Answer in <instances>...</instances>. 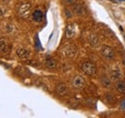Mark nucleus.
<instances>
[{"mask_svg": "<svg viewBox=\"0 0 125 118\" xmlns=\"http://www.w3.org/2000/svg\"><path fill=\"white\" fill-rule=\"evenodd\" d=\"M81 68H82V70H83L84 73L89 75V76H94V75L96 74V71H97L95 64L93 63V62H91V61H86V62H84V63L82 64Z\"/></svg>", "mask_w": 125, "mask_h": 118, "instance_id": "nucleus-1", "label": "nucleus"}, {"mask_svg": "<svg viewBox=\"0 0 125 118\" xmlns=\"http://www.w3.org/2000/svg\"><path fill=\"white\" fill-rule=\"evenodd\" d=\"M31 4L30 3H23L19 6L18 8V15L21 16L22 18H27L29 15H30V12H31Z\"/></svg>", "mask_w": 125, "mask_h": 118, "instance_id": "nucleus-2", "label": "nucleus"}, {"mask_svg": "<svg viewBox=\"0 0 125 118\" xmlns=\"http://www.w3.org/2000/svg\"><path fill=\"white\" fill-rule=\"evenodd\" d=\"M101 54L103 56V58H105L106 59H113L115 58V51L112 47H110L108 45H104L101 48Z\"/></svg>", "mask_w": 125, "mask_h": 118, "instance_id": "nucleus-3", "label": "nucleus"}, {"mask_svg": "<svg viewBox=\"0 0 125 118\" xmlns=\"http://www.w3.org/2000/svg\"><path fill=\"white\" fill-rule=\"evenodd\" d=\"M85 84H86L85 79H84L82 76H80V75L75 76L74 79H73V81H72V86H73L76 89L83 88L84 86H85Z\"/></svg>", "mask_w": 125, "mask_h": 118, "instance_id": "nucleus-4", "label": "nucleus"}, {"mask_svg": "<svg viewBox=\"0 0 125 118\" xmlns=\"http://www.w3.org/2000/svg\"><path fill=\"white\" fill-rule=\"evenodd\" d=\"M76 51H77L76 47L72 44H68L64 47V54H65L68 58L74 57L75 54H76Z\"/></svg>", "mask_w": 125, "mask_h": 118, "instance_id": "nucleus-5", "label": "nucleus"}, {"mask_svg": "<svg viewBox=\"0 0 125 118\" xmlns=\"http://www.w3.org/2000/svg\"><path fill=\"white\" fill-rule=\"evenodd\" d=\"M10 50H11V46L8 44V42L5 39H0V53L7 54L10 52Z\"/></svg>", "mask_w": 125, "mask_h": 118, "instance_id": "nucleus-6", "label": "nucleus"}, {"mask_svg": "<svg viewBox=\"0 0 125 118\" xmlns=\"http://www.w3.org/2000/svg\"><path fill=\"white\" fill-rule=\"evenodd\" d=\"M56 91L59 95L61 96H66L68 94V88L65 85L63 84H59L57 87H56Z\"/></svg>", "mask_w": 125, "mask_h": 118, "instance_id": "nucleus-7", "label": "nucleus"}, {"mask_svg": "<svg viewBox=\"0 0 125 118\" xmlns=\"http://www.w3.org/2000/svg\"><path fill=\"white\" fill-rule=\"evenodd\" d=\"M75 36V26L73 24H68L65 29V37L67 39H72Z\"/></svg>", "mask_w": 125, "mask_h": 118, "instance_id": "nucleus-8", "label": "nucleus"}, {"mask_svg": "<svg viewBox=\"0 0 125 118\" xmlns=\"http://www.w3.org/2000/svg\"><path fill=\"white\" fill-rule=\"evenodd\" d=\"M16 55H17L20 59H25V58H28V57H29L30 52H29L28 49L21 47V48H18V49L16 50Z\"/></svg>", "mask_w": 125, "mask_h": 118, "instance_id": "nucleus-9", "label": "nucleus"}, {"mask_svg": "<svg viewBox=\"0 0 125 118\" xmlns=\"http://www.w3.org/2000/svg\"><path fill=\"white\" fill-rule=\"evenodd\" d=\"M121 77V72L117 67H115L111 70V78L114 81H118Z\"/></svg>", "mask_w": 125, "mask_h": 118, "instance_id": "nucleus-10", "label": "nucleus"}, {"mask_svg": "<svg viewBox=\"0 0 125 118\" xmlns=\"http://www.w3.org/2000/svg\"><path fill=\"white\" fill-rule=\"evenodd\" d=\"M89 41H90L91 45L93 47H95V48L100 45V40H99V39H98V37L96 35H91L89 37Z\"/></svg>", "mask_w": 125, "mask_h": 118, "instance_id": "nucleus-11", "label": "nucleus"}, {"mask_svg": "<svg viewBox=\"0 0 125 118\" xmlns=\"http://www.w3.org/2000/svg\"><path fill=\"white\" fill-rule=\"evenodd\" d=\"M73 9H74V12L78 15H85L86 10H85V8H84V6L82 4H75L74 7H73Z\"/></svg>", "mask_w": 125, "mask_h": 118, "instance_id": "nucleus-12", "label": "nucleus"}, {"mask_svg": "<svg viewBox=\"0 0 125 118\" xmlns=\"http://www.w3.org/2000/svg\"><path fill=\"white\" fill-rule=\"evenodd\" d=\"M42 17H43V14H42V12L41 10H36V11L33 13V19H34L35 21L40 22V21L42 20Z\"/></svg>", "mask_w": 125, "mask_h": 118, "instance_id": "nucleus-13", "label": "nucleus"}, {"mask_svg": "<svg viewBox=\"0 0 125 118\" xmlns=\"http://www.w3.org/2000/svg\"><path fill=\"white\" fill-rule=\"evenodd\" d=\"M45 65L48 68H55L57 66V61L52 58H46L45 59Z\"/></svg>", "mask_w": 125, "mask_h": 118, "instance_id": "nucleus-14", "label": "nucleus"}, {"mask_svg": "<svg viewBox=\"0 0 125 118\" xmlns=\"http://www.w3.org/2000/svg\"><path fill=\"white\" fill-rule=\"evenodd\" d=\"M115 89L120 92V93H125V83L122 81H118L115 85Z\"/></svg>", "mask_w": 125, "mask_h": 118, "instance_id": "nucleus-15", "label": "nucleus"}, {"mask_svg": "<svg viewBox=\"0 0 125 118\" xmlns=\"http://www.w3.org/2000/svg\"><path fill=\"white\" fill-rule=\"evenodd\" d=\"M5 13H6V9L2 6H0V16H3L5 15Z\"/></svg>", "mask_w": 125, "mask_h": 118, "instance_id": "nucleus-16", "label": "nucleus"}, {"mask_svg": "<svg viewBox=\"0 0 125 118\" xmlns=\"http://www.w3.org/2000/svg\"><path fill=\"white\" fill-rule=\"evenodd\" d=\"M7 30H8V32H9V33H11V32H12V31L14 30V26H13V25H10V24H9V25L7 26Z\"/></svg>", "mask_w": 125, "mask_h": 118, "instance_id": "nucleus-17", "label": "nucleus"}, {"mask_svg": "<svg viewBox=\"0 0 125 118\" xmlns=\"http://www.w3.org/2000/svg\"><path fill=\"white\" fill-rule=\"evenodd\" d=\"M64 2H65L66 4H68V5H72V4H74L75 0H64Z\"/></svg>", "mask_w": 125, "mask_h": 118, "instance_id": "nucleus-18", "label": "nucleus"}, {"mask_svg": "<svg viewBox=\"0 0 125 118\" xmlns=\"http://www.w3.org/2000/svg\"><path fill=\"white\" fill-rule=\"evenodd\" d=\"M1 1H2V2H8L9 0H1Z\"/></svg>", "mask_w": 125, "mask_h": 118, "instance_id": "nucleus-19", "label": "nucleus"}]
</instances>
